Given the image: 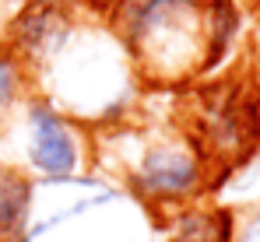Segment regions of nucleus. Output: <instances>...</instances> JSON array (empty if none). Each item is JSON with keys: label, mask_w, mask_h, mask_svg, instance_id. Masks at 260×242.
<instances>
[{"label": "nucleus", "mask_w": 260, "mask_h": 242, "mask_svg": "<svg viewBox=\"0 0 260 242\" xmlns=\"http://www.w3.org/2000/svg\"><path fill=\"white\" fill-rule=\"evenodd\" d=\"M137 197L155 203H173L193 197L204 186V155L183 137L151 141L127 172Z\"/></svg>", "instance_id": "f257e3e1"}, {"label": "nucleus", "mask_w": 260, "mask_h": 242, "mask_svg": "<svg viewBox=\"0 0 260 242\" xmlns=\"http://www.w3.org/2000/svg\"><path fill=\"white\" fill-rule=\"evenodd\" d=\"M28 165L49 179H71L81 165L78 130L49 102H28Z\"/></svg>", "instance_id": "f03ea898"}, {"label": "nucleus", "mask_w": 260, "mask_h": 242, "mask_svg": "<svg viewBox=\"0 0 260 242\" xmlns=\"http://www.w3.org/2000/svg\"><path fill=\"white\" fill-rule=\"evenodd\" d=\"M32 211V179L11 165H0V242H25Z\"/></svg>", "instance_id": "7ed1b4c3"}, {"label": "nucleus", "mask_w": 260, "mask_h": 242, "mask_svg": "<svg viewBox=\"0 0 260 242\" xmlns=\"http://www.w3.org/2000/svg\"><path fill=\"white\" fill-rule=\"evenodd\" d=\"M14 32H18V42L28 56H49L67 39V18L49 4H36L32 11H25L18 18Z\"/></svg>", "instance_id": "20e7f679"}, {"label": "nucleus", "mask_w": 260, "mask_h": 242, "mask_svg": "<svg viewBox=\"0 0 260 242\" xmlns=\"http://www.w3.org/2000/svg\"><path fill=\"white\" fill-rule=\"evenodd\" d=\"M232 211L215 207V211H186L173 221L169 242H232Z\"/></svg>", "instance_id": "39448f33"}, {"label": "nucleus", "mask_w": 260, "mask_h": 242, "mask_svg": "<svg viewBox=\"0 0 260 242\" xmlns=\"http://www.w3.org/2000/svg\"><path fill=\"white\" fill-rule=\"evenodd\" d=\"M18 88H21V63L14 53L0 49V120L11 109V102L18 98Z\"/></svg>", "instance_id": "423d86ee"}, {"label": "nucleus", "mask_w": 260, "mask_h": 242, "mask_svg": "<svg viewBox=\"0 0 260 242\" xmlns=\"http://www.w3.org/2000/svg\"><path fill=\"white\" fill-rule=\"evenodd\" d=\"M232 242H260V207H253V211L232 228Z\"/></svg>", "instance_id": "0eeeda50"}]
</instances>
